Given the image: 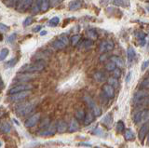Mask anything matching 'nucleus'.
Listing matches in <instances>:
<instances>
[{
    "mask_svg": "<svg viewBox=\"0 0 149 148\" xmlns=\"http://www.w3.org/2000/svg\"><path fill=\"white\" fill-rule=\"evenodd\" d=\"M45 68V63L44 62H36L35 63H30V64H25L21 67L20 72L23 73H35V72H40L44 70Z\"/></svg>",
    "mask_w": 149,
    "mask_h": 148,
    "instance_id": "obj_1",
    "label": "nucleus"
},
{
    "mask_svg": "<svg viewBox=\"0 0 149 148\" xmlns=\"http://www.w3.org/2000/svg\"><path fill=\"white\" fill-rule=\"evenodd\" d=\"M84 100H85V101L87 103L88 106L91 110V112L94 114L95 117H99V115H101L102 110H101V108L99 107V106L96 104V103H95L94 101H93V99L91 98V97L86 95L85 97H84Z\"/></svg>",
    "mask_w": 149,
    "mask_h": 148,
    "instance_id": "obj_2",
    "label": "nucleus"
},
{
    "mask_svg": "<svg viewBox=\"0 0 149 148\" xmlns=\"http://www.w3.org/2000/svg\"><path fill=\"white\" fill-rule=\"evenodd\" d=\"M33 109H34V104L30 103H26L24 104L18 106L16 109V112L19 115H21V117H24V115L29 114Z\"/></svg>",
    "mask_w": 149,
    "mask_h": 148,
    "instance_id": "obj_3",
    "label": "nucleus"
},
{
    "mask_svg": "<svg viewBox=\"0 0 149 148\" xmlns=\"http://www.w3.org/2000/svg\"><path fill=\"white\" fill-rule=\"evenodd\" d=\"M147 119H149V110H142L137 114H135L133 117V121L135 124L143 123L146 121Z\"/></svg>",
    "mask_w": 149,
    "mask_h": 148,
    "instance_id": "obj_4",
    "label": "nucleus"
},
{
    "mask_svg": "<svg viewBox=\"0 0 149 148\" xmlns=\"http://www.w3.org/2000/svg\"><path fill=\"white\" fill-rule=\"evenodd\" d=\"M33 0H18L16 3V10L20 12H23L30 8Z\"/></svg>",
    "mask_w": 149,
    "mask_h": 148,
    "instance_id": "obj_5",
    "label": "nucleus"
},
{
    "mask_svg": "<svg viewBox=\"0 0 149 148\" xmlns=\"http://www.w3.org/2000/svg\"><path fill=\"white\" fill-rule=\"evenodd\" d=\"M30 90H24V91H20V92H17V93H14L11 94L9 99L12 101H22L23 99H25L26 97H28L30 95Z\"/></svg>",
    "mask_w": 149,
    "mask_h": 148,
    "instance_id": "obj_6",
    "label": "nucleus"
},
{
    "mask_svg": "<svg viewBox=\"0 0 149 148\" xmlns=\"http://www.w3.org/2000/svg\"><path fill=\"white\" fill-rule=\"evenodd\" d=\"M31 89H33V86L30 84H20V85L14 86L13 88H11V89L9 90V94H14V93H17V92L24 91V90H30Z\"/></svg>",
    "mask_w": 149,
    "mask_h": 148,
    "instance_id": "obj_7",
    "label": "nucleus"
},
{
    "mask_svg": "<svg viewBox=\"0 0 149 148\" xmlns=\"http://www.w3.org/2000/svg\"><path fill=\"white\" fill-rule=\"evenodd\" d=\"M57 129H56V125H49L48 128L44 129L43 131H40L38 132V135L43 136V137H49V136H52L55 134Z\"/></svg>",
    "mask_w": 149,
    "mask_h": 148,
    "instance_id": "obj_8",
    "label": "nucleus"
},
{
    "mask_svg": "<svg viewBox=\"0 0 149 148\" xmlns=\"http://www.w3.org/2000/svg\"><path fill=\"white\" fill-rule=\"evenodd\" d=\"M148 133H149V120L144 123L141 127V129H140L139 133H138V137L140 139V141L143 142Z\"/></svg>",
    "mask_w": 149,
    "mask_h": 148,
    "instance_id": "obj_9",
    "label": "nucleus"
},
{
    "mask_svg": "<svg viewBox=\"0 0 149 148\" xmlns=\"http://www.w3.org/2000/svg\"><path fill=\"white\" fill-rule=\"evenodd\" d=\"M39 119H40V114L39 113H36L35 115H33L31 117L28 118L25 123H24V126L26 128H32V127H34L35 125L37 124V122L39 121Z\"/></svg>",
    "mask_w": 149,
    "mask_h": 148,
    "instance_id": "obj_10",
    "label": "nucleus"
},
{
    "mask_svg": "<svg viewBox=\"0 0 149 148\" xmlns=\"http://www.w3.org/2000/svg\"><path fill=\"white\" fill-rule=\"evenodd\" d=\"M102 92L107 98L111 99L115 96V88L107 83V84H104L102 86Z\"/></svg>",
    "mask_w": 149,
    "mask_h": 148,
    "instance_id": "obj_11",
    "label": "nucleus"
},
{
    "mask_svg": "<svg viewBox=\"0 0 149 148\" xmlns=\"http://www.w3.org/2000/svg\"><path fill=\"white\" fill-rule=\"evenodd\" d=\"M114 47H115V45L112 41H104V42H102V44L100 45L99 49L102 53H104V52L112 50L114 49Z\"/></svg>",
    "mask_w": 149,
    "mask_h": 148,
    "instance_id": "obj_12",
    "label": "nucleus"
},
{
    "mask_svg": "<svg viewBox=\"0 0 149 148\" xmlns=\"http://www.w3.org/2000/svg\"><path fill=\"white\" fill-rule=\"evenodd\" d=\"M147 96H149V92L146 90H139L133 96V103L134 104L137 103L138 101L142 100L143 98H146V97H147Z\"/></svg>",
    "mask_w": 149,
    "mask_h": 148,
    "instance_id": "obj_13",
    "label": "nucleus"
},
{
    "mask_svg": "<svg viewBox=\"0 0 149 148\" xmlns=\"http://www.w3.org/2000/svg\"><path fill=\"white\" fill-rule=\"evenodd\" d=\"M36 76L35 75H32V73H25L24 74H19L18 76H16L15 79L18 81H21V82H26L28 80H31L32 78H34Z\"/></svg>",
    "mask_w": 149,
    "mask_h": 148,
    "instance_id": "obj_14",
    "label": "nucleus"
},
{
    "mask_svg": "<svg viewBox=\"0 0 149 148\" xmlns=\"http://www.w3.org/2000/svg\"><path fill=\"white\" fill-rule=\"evenodd\" d=\"M56 129H57L58 132L63 133V132L67 131L68 126H67V124L65 121H63V120H60V121H58V123L56 124Z\"/></svg>",
    "mask_w": 149,
    "mask_h": 148,
    "instance_id": "obj_15",
    "label": "nucleus"
},
{
    "mask_svg": "<svg viewBox=\"0 0 149 148\" xmlns=\"http://www.w3.org/2000/svg\"><path fill=\"white\" fill-rule=\"evenodd\" d=\"M79 129V124H78V121L77 119L74 118L71 120V122H70V125L68 127V131L69 132H76Z\"/></svg>",
    "mask_w": 149,
    "mask_h": 148,
    "instance_id": "obj_16",
    "label": "nucleus"
},
{
    "mask_svg": "<svg viewBox=\"0 0 149 148\" xmlns=\"http://www.w3.org/2000/svg\"><path fill=\"white\" fill-rule=\"evenodd\" d=\"M37 6L40 7L42 11H47L49 8V0H37Z\"/></svg>",
    "mask_w": 149,
    "mask_h": 148,
    "instance_id": "obj_17",
    "label": "nucleus"
},
{
    "mask_svg": "<svg viewBox=\"0 0 149 148\" xmlns=\"http://www.w3.org/2000/svg\"><path fill=\"white\" fill-rule=\"evenodd\" d=\"M94 117L95 115L94 114H93L92 112H88L86 115H85V118H84V125H86V126H88V125H90L91 123L93 122V120H94Z\"/></svg>",
    "mask_w": 149,
    "mask_h": 148,
    "instance_id": "obj_18",
    "label": "nucleus"
},
{
    "mask_svg": "<svg viewBox=\"0 0 149 148\" xmlns=\"http://www.w3.org/2000/svg\"><path fill=\"white\" fill-rule=\"evenodd\" d=\"M81 7L80 0H73L69 3V10H77Z\"/></svg>",
    "mask_w": 149,
    "mask_h": 148,
    "instance_id": "obj_19",
    "label": "nucleus"
},
{
    "mask_svg": "<svg viewBox=\"0 0 149 148\" xmlns=\"http://www.w3.org/2000/svg\"><path fill=\"white\" fill-rule=\"evenodd\" d=\"M110 61L113 62L118 67H124V61L118 56H112L110 58Z\"/></svg>",
    "mask_w": 149,
    "mask_h": 148,
    "instance_id": "obj_20",
    "label": "nucleus"
},
{
    "mask_svg": "<svg viewBox=\"0 0 149 148\" xmlns=\"http://www.w3.org/2000/svg\"><path fill=\"white\" fill-rule=\"evenodd\" d=\"M127 55H128V60L129 62H132L133 60L135 59V57H136V52H135V50L133 48L130 47L127 50Z\"/></svg>",
    "mask_w": 149,
    "mask_h": 148,
    "instance_id": "obj_21",
    "label": "nucleus"
},
{
    "mask_svg": "<svg viewBox=\"0 0 149 148\" xmlns=\"http://www.w3.org/2000/svg\"><path fill=\"white\" fill-rule=\"evenodd\" d=\"M51 45H52V47L54 49H64L65 47H66V45H65L63 41H61L59 38L57 40H55Z\"/></svg>",
    "mask_w": 149,
    "mask_h": 148,
    "instance_id": "obj_22",
    "label": "nucleus"
},
{
    "mask_svg": "<svg viewBox=\"0 0 149 148\" xmlns=\"http://www.w3.org/2000/svg\"><path fill=\"white\" fill-rule=\"evenodd\" d=\"M102 122L104 123L106 127H110L112 125V122H113V117H112L111 115H106L105 117L102 118Z\"/></svg>",
    "mask_w": 149,
    "mask_h": 148,
    "instance_id": "obj_23",
    "label": "nucleus"
},
{
    "mask_svg": "<svg viewBox=\"0 0 149 148\" xmlns=\"http://www.w3.org/2000/svg\"><path fill=\"white\" fill-rule=\"evenodd\" d=\"M124 138L127 141L133 140V139H134V134H133V131H132V129H126V131H124Z\"/></svg>",
    "mask_w": 149,
    "mask_h": 148,
    "instance_id": "obj_24",
    "label": "nucleus"
},
{
    "mask_svg": "<svg viewBox=\"0 0 149 148\" xmlns=\"http://www.w3.org/2000/svg\"><path fill=\"white\" fill-rule=\"evenodd\" d=\"M85 115H86V113L83 109H77L76 111V118L77 120H79V121L84 120V118H85Z\"/></svg>",
    "mask_w": 149,
    "mask_h": 148,
    "instance_id": "obj_25",
    "label": "nucleus"
},
{
    "mask_svg": "<svg viewBox=\"0 0 149 148\" xmlns=\"http://www.w3.org/2000/svg\"><path fill=\"white\" fill-rule=\"evenodd\" d=\"M114 4L118 7H127L130 4V0H114Z\"/></svg>",
    "mask_w": 149,
    "mask_h": 148,
    "instance_id": "obj_26",
    "label": "nucleus"
},
{
    "mask_svg": "<svg viewBox=\"0 0 149 148\" xmlns=\"http://www.w3.org/2000/svg\"><path fill=\"white\" fill-rule=\"evenodd\" d=\"M94 79L97 81V82H102L105 79V76L104 73L102 72H96L94 74Z\"/></svg>",
    "mask_w": 149,
    "mask_h": 148,
    "instance_id": "obj_27",
    "label": "nucleus"
},
{
    "mask_svg": "<svg viewBox=\"0 0 149 148\" xmlns=\"http://www.w3.org/2000/svg\"><path fill=\"white\" fill-rule=\"evenodd\" d=\"M135 105H138V106H146V105H148L149 104V96L146 97V98H143L142 100L138 101L137 103L134 104Z\"/></svg>",
    "mask_w": 149,
    "mask_h": 148,
    "instance_id": "obj_28",
    "label": "nucleus"
},
{
    "mask_svg": "<svg viewBox=\"0 0 149 148\" xmlns=\"http://www.w3.org/2000/svg\"><path fill=\"white\" fill-rule=\"evenodd\" d=\"M116 131H118V133H123L124 129H125V124H124V122L120 120V121H118V123H116Z\"/></svg>",
    "mask_w": 149,
    "mask_h": 148,
    "instance_id": "obj_29",
    "label": "nucleus"
},
{
    "mask_svg": "<svg viewBox=\"0 0 149 148\" xmlns=\"http://www.w3.org/2000/svg\"><path fill=\"white\" fill-rule=\"evenodd\" d=\"M146 33H143V32L141 30H138V31L135 32V38H136L139 41L144 40L146 39Z\"/></svg>",
    "mask_w": 149,
    "mask_h": 148,
    "instance_id": "obj_30",
    "label": "nucleus"
},
{
    "mask_svg": "<svg viewBox=\"0 0 149 148\" xmlns=\"http://www.w3.org/2000/svg\"><path fill=\"white\" fill-rule=\"evenodd\" d=\"M10 129H11V127H10V124H9L8 122H5V123L2 124L1 131L4 133H8L9 131H10Z\"/></svg>",
    "mask_w": 149,
    "mask_h": 148,
    "instance_id": "obj_31",
    "label": "nucleus"
},
{
    "mask_svg": "<svg viewBox=\"0 0 149 148\" xmlns=\"http://www.w3.org/2000/svg\"><path fill=\"white\" fill-rule=\"evenodd\" d=\"M107 82H108V84L113 86L114 88L118 87V78L115 77V76H112V77H109L108 80H107Z\"/></svg>",
    "mask_w": 149,
    "mask_h": 148,
    "instance_id": "obj_32",
    "label": "nucleus"
},
{
    "mask_svg": "<svg viewBox=\"0 0 149 148\" xmlns=\"http://www.w3.org/2000/svg\"><path fill=\"white\" fill-rule=\"evenodd\" d=\"M87 35H88V38H90L91 39H92V40H95V39H97V38H98L97 33H96V32H95L94 30H92V29L88 30V31H87Z\"/></svg>",
    "mask_w": 149,
    "mask_h": 148,
    "instance_id": "obj_33",
    "label": "nucleus"
},
{
    "mask_svg": "<svg viewBox=\"0 0 149 148\" xmlns=\"http://www.w3.org/2000/svg\"><path fill=\"white\" fill-rule=\"evenodd\" d=\"M19 61V59L18 58H13L11 60H9V61L6 63V67L7 68H11V67H14L15 66V64H17Z\"/></svg>",
    "mask_w": 149,
    "mask_h": 148,
    "instance_id": "obj_34",
    "label": "nucleus"
},
{
    "mask_svg": "<svg viewBox=\"0 0 149 148\" xmlns=\"http://www.w3.org/2000/svg\"><path fill=\"white\" fill-rule=\"evenodd\" d=\"M60 22V18L59 17H53L52 19H50L49 22V24L50 26H57Z\"/></svg>",
    "mask_w": 149,
    "mask_h": 148,
    "instance_id": "obj_35",
    "label": "nucleus"
},
{
    "mask_svg": "<svg viewBox=\"0 0 149 148\" xmlns=\"http://www.w3.org/2000/svg\"><path fill=\"white\" fill-rule=\"evenodd\" d=\"M8 55V49H3L1 51H0V61H3V60L6 59V57Z\"/></svg>",
    "mask_w": 149,
    "mask_h": 148,
    "instance_id": "obj_36",
    "label": "nucleus"
},
{
    "mask_svg": "<svg viewBox=\"0 0 149 148\" xmlns=\"http://www.w3.org/2000/svg\"><path fill=\"white\" fill-rule=\"evenodd\" d=\"M79 40H80V35H73V36H72V38H71L72 45H73V46H77V44L79 42Z\"/></svg>",
    "mask_w": 149,
    "mask_h": 148,
    "instance_id": "obj_37",
    "label": "nucleus"
},
{
    "mask_svg": "<svg viewBox=\"0 0 149 148\" xmlns=\"http://www.w3.org/2000/svg\"><path fill=\"white\" fill-rule=\"evenodd\" d=\"M116 67V64L113 62H109L108 63L106 64V66H105L107 71H113Z\"/></svg>",
    "mask_w": 149,
    "mask_h": 148,
    "instance_id": "obj_38",
    "label": "nucleus"
},
{
    "mask_svg": "<svg viewBox=\"0 0 149 148\" xmlns=\"http://www.w3.org/2000/svg\"><path fill=\"white\" fill-rule=\"evenodd\" d=\"M33 22V18L32 17H27L26 19L24 20V22H23V26H29L32 24Z\"/></svg>",
    "mask_w": 149,
    "mask_h": 148,
    "instance_id": "obj_39",
    "label": "nucleus"
},
{
    "mask_svg": "<svg viewBox=\"0 0 149 148\" xmlns=\"http://www.w3.org/2000/svg\"><path fill=\"white\" fill-rule=\"evenodd\" d=\"M141 87L143 88V89H149V78H146L141 84Z\"/></svg>",
    "mask_w": 149,
    "mask_h": 148,
    "instance_id": "obj_40",
    "label": "nucleus"
},
{
    "mask_svg": "<svg viewBox=\"0 0 149 148\" xmlns=\"http://www.w3.org/2000/svg\"><path fill=\"white\" fill-rule=\"evenodd\" d=\"M8 30H9V28L7 25L0 24V33H7V32H8Z\"/></svg>",
    "mask_w": 149,
    "mask_h": 148,
    "instance_id": "obj_41",
    "label": "nucleus"
},
{
    "mask_svg": "<svg viewBox=\"0 0 149 148\" xmlns=\"http://www.w3.org/2000/svg\"><path fill=\"white\" fill-rule=\"evenodd\" d=\"M18 0H5V4L8 6V7H11L13 5H16Z\"/></svg>",
    "mask_w": 149,
    "mask_h": 148,
    "instance_id": "obj_42",
    "label": "nucleus"
},
{
    "mask_svg": "<svg viewBox=\"0 0 149 148\" xmlns=\"http://www.w3.org/2000/svg\"><path fill=\"white\" fill-rule=\"evenodd\" d=\"M113 75H114V76L115 77H116V78H118V77H120V76H121V71L119 70L118 68H115L114 70H113Z\"/></svg>",
    "mask_w": 149,
    "mask_h": 148,
    "instance_id": "obj_43",
    "label": "nucleus"
},
{
    "mask_svg": "<svg viewBox=\"0 0 149 148\" xmlns=\"http://www.w3.org/2000/svg\"><path fill=\"white\" fill-rule=\"evenodd\" d=\"M59 39L61 40V41H63V42L65 44V45H68V43H69V39H68V38L66 35H61V36H59Z\"/></svg>",
    "mask_w": 149,
    "mask_h": 148,
    "instance_id": "obj_44",
    "label": "nucleus"
},
{
    "mask_svg": "<svg viewBox=\"0 0 149 148\" xmlns=\"http://www.w3.org/2000/svg\"><path fill=\"white\" fill-rule=\"evenodd\" d=\"M149 66V59H147V60H146L143 63V64H142V71H144V70H146V68Z\"/></svg>",
    "mask_w": 149,
    "mask_h": 148,
    "instance_id": "obj_45",
    "label": "nucleus"
},
{
    "mask_svg": "<svg viewBox=\"0 0 149 148\" xmlns=\"http://www.w3.org/2000/svg\"><path fill=\"white\" fill-rule=\"evenodd\" d=\"M16 34H12V35H10L8 36V43H12V42H14L15 41V39H16Z\"/></svg>",
    "mask_w": 149,
    "mask_h": 148,
    "instance_id": "obj_46",
    "label": "nucleus"
},
{
    "mask_svg": "<svg viewBox=\"0 0 149 148\" xmlns=\"http://www.w3.org/2000/svg\"><path fill=\"white\" fill-rule=\"evenodd\" d=\"M104 131H102V129H100V128H97L95 131H94V134L95 135H99V136H102V134H104Z\"/></svg>",
    "mask_w": 149,
    "mask_h": 148,
    "instance_id": "obj_47",
    "label": "nucleus"
},
{
    "mask_svg": "<svg viewBox=\"0 0 149 148\" xmlns=\"http://www.w3.org/2000/svg\"><path fill=\"white\" fill-rule=\"evenodd\" d=\"M130 77H132V73H129L128 75H127V76H126V83H129L130 82Z\"/></svg>",
    "mask_w": 149,
    "mask_h": 148,
    "instance_id": "obj_48",
    "label": "nucleus"
},
{
    "mask_svg": "<svg viewBox=\"0 0 149 148\" xmlns=\"http://www.w3.org/2000/svg\"><path fill=\"white\" fill-rule=\"evenodd\" d=\"M42 28V26L41 25H37L36 26V28H34V32H39Z\"/></svg>",
    "mask_w": 149,
    "mask_h": 148,
    "instance_id": "obj_49",
    "label": "nucleus"
},
{
    "mask_svg": "<svg viewBox=\"0 0 149 148\" xmlns=\"http://www.w3.org/2000/svg\"><path fill=\"white\" fill-rule=\"evenodd\" d=\"M139 42H140V46H142V47H143V46L144 44H146V39H144V40H141V41H139Z\"/></svg>",
    "mask_w": 149,
    "mask_h": 148,
    "instance_id": "obj_50",
    "label": "nucleus"
},
{
    "mask_svg": "<svg viewBox=\"0 0 149 148\" xmlns=\"http://www.w3.org/2000/svg\"><path fill=\"white\" fill-rule=\"evenodd\" d=\"M47 35V31H45V30H44V31H42L41 33H40V35H41V36H44V35Z\"/></svg>",
    "mask_w": 149,
    "mask_h": 148,
    "instance_id": "obj_51",
    "label": "nucleus"
},
{
    "mask_svg": "<svg viewBox=\"0 0 149 148\" xmlns=\"http://www.w3.org/2000/svg\"><path fill=\"white\" fill-rule=\"evenodd\" d=\"M100 60H101V61H104V60H105V55H102V56H101Z\"/></svg>",
    "mask_w": 149,
    "mask_h": 148,
    "instance_id": "obj_52",
    "label": "nucleus"
},
{
    "mask_svg": "<svg viewBox=\"0 0 149 148\" xmlns=\"http://www.w3.org/2000/svg\"><path fill=\"white\" fill-rule=\"evenodd\" d=\"M146 49H147V50L149 51V41L147 42V44H146Z\"/></svg>",
    "mask_w": 149,
    "mask_h": 148,
    "instance_id": "obj_53",
    "label": "nucleus"
},
{
    "mask_svg": "<svg viewBox=\"0 0 149 148\" xmlns=\"http://www.w3.org/2000/svg\"><path fill=\"white\" fill-rule=\"evenodd\" d=\"M147 142H148V145H149V134H148V141H147Z\"/></svg>",
    "mask_w": 149,
    "mask_h": 148,
    "instance_id": "obj_54",
    "label": "nucleus"
},
{
    "mask_svg": "<svg viewBox=\"0 0 149 148\" xmlns=\"http://www.w3.org/2000/svg\"><path fill=\"white\" fill-rule=\"evenodd\" d=\"M146 10H147L149 11V7H147V8H146Z\"/></svg>",
    "mask_w": 149,
    "mask_h": 148,
    "instance_id": "obj_55",
    "label": "nucleus"
},
{
    "mask_svg": "<svg viewBox=\"0 0 149 148\" xmlns=\"http://www.w3.org/2000/svg\"><path fill=\"white\" fill-rule=\"evenodd\" d=\"M1 145H2V143H1V142H0V146H1Z\"/></svg>",
    "mask_w": 149,
    "mask_h": 148,
    "instance_id": "obj_56",
    "label": "nucleus"
},
{
    "mask_svg": "<svg viewBox=\"0 0 149 148\" xmlns=\"http://www.w3.org/2000/svg\"><path fill=\"white\" fill-rule=\"evenodd\" d=\"M147 1H148V2H149V0H147Z\"/></svg>",
    "mask_w": 149,
    "mask_h": 148,
    "instance_id": "obj_57",
    "label": "nucleus"
},
{
    "mask_svg": "<svg viewBox=\"0 0 149 148\" xmlns=\"http://www.w3.org/2000/svg\"><path fill=\"white\" fill-rule=\"evenodd\" d=\"M96 148H99V147H96Z\"/></svg>",
    "mask_w": 149,
    "mask_h": 148,
    "instance_id": "obj_58",
    "label": "nucleus"
}]
</instances>
